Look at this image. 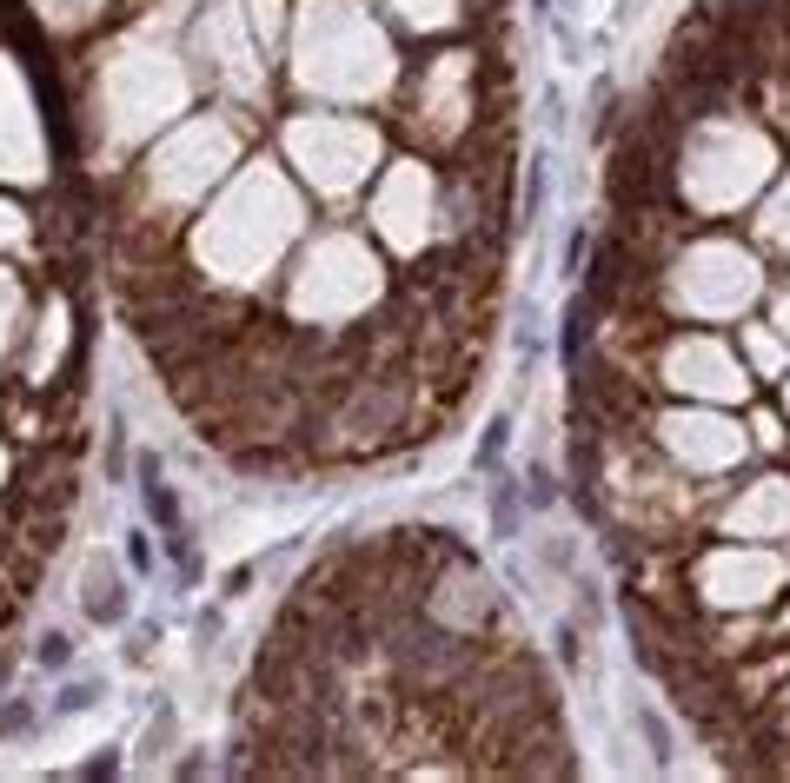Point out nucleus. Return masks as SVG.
Here are the masks:
<instances>
[{
    "label": "nucleus",
    "mask_w": 790,
    "mask_h": 783,
    "mask_svg": "<svg viewBox=\"0 0 790 783\" xmlns=\"http://www.w3.org/2000/svg\"><path fill=\"white\" fill-rule=\"evenodd\" d=\"M783 405H790V385H783Z\"/></svg>",
    "instance_id": "16"
},
{
    "label": "nucleus",
    "mask_w": 790,
    "mask_h": 783,
    "mask_svg": "<svg viewBox=\"0 0 790 783\" xmlns=\"http://www.w3.org/2000/svg\"><path fill=\"white\" fill-rule=\"evenodd\" d=\"M777 631H783V638H790V604H783V618H777Z\"/></svg>",
    "instance_id": "15"
},
{
    "label": "nucleus",
    "mask_w": 790,
    "mask_h": 783,
    "mask_svg": "<svg viewBox=\"0 0 790 783\" xmlns=\"http://www.w3.org/2000/svg\"><path fill=\"white\" fill-rule=\"evenodd\" d=\"M724 532L731 538H751V545H770V538H790V478H757L731 498L724 511Z\"/></svg>",
    "instance_id": "9"
},
{
    "label": "nucleus",
    "mask_w": 790,
    "mask_h": 783,
    "mask_svg": "<svg viewBox=\"0 0 790 783\" xmlns=\"http://www.w3.org/2000/svg\"><path fill=\"white\" fill-rule=\"evenodd\" d=\"M697 159H705V166H697V173L684 166V187L705 206H738L744 193L764 187V173H770L764 133H744V127H724V120H711L705 133H697Z\"/></svg>",
    "instance_id": "1"
},
{
    "label": "nucleus",
    "mask_w": 790,
    "mask_h": 783,
    "mask_svg": "<svg viewBox=\"0 0 790 783\" xmlns=\"http://www.w3.org/2000/svg\"><path fill=\"white\" fill-rule=\"evenodd\" d=\"M777 339H783V345H790V293H783V299H777Z\"/></svg>",
    "instance_id": "14"
},
{
    "label": "nucleus",
    "mask_w": 790,
    "mask_h": 783,
    "mask_svg": "<svg viewBox=\"0 0 790 783\" xmlns=\"http://www.w3.org/2000/svg\"><path fill=\"white\" fill-rule=\"evenodd\" d=\"M286 146H293V159L313 173L326 193L359 187V173H366V159H373V133H366V127H345V120H326V114H319V120H293Z\"/></svg>",
    "instance_id": "5"
},
{
    "label": "nucleus",
    "mask_w": 790,
    "mask_h": 783,
    "mask_svg": "<svg viewBox=\"0 0 790 783\" xmlns=\"http://www.w3.org/2000/svg\"><path fill=\"white\" fill-rule=\"evenodd\" d=\"M757 286H764V280H757V259H751L744 246L711 239V246H691L684 273H677V306L724 319V312H744V306L757 299Z\"/></svg>",
    "instance_id": "3"
},
{
    "label": "nucleus",
    "mask_w": 790,
    "mask_h": 783,
    "mask_svg": "<svg viewBox=\"0 0 790 783\" xmlns=\"http://www.w3.org/2000/svg\"><path fill=\"white\" fill-rule=\"evenodd\" d=\"M783 558L764 551V545H731V551H711L697 565V597L711 604V612H757V604L777 597L783 584Z\"/></svg>",
    "instance_id": "4"
},
{
    "label": "nucleus",
    "mask_w": 790,
    "mask_h": 783,
    "mask_svg": "<svg viewBox=\"0 0 790 783\" xmlns=\"http://www.w3.org/2000/svg\"><path fill=\"white\" fill-rule=\"evenodd\" d=\"M299 47H326V54H359V60H379V67H386V54H379V34H359L353 47L339 40V0H313V8H306V34H299ZM306 80L345 86V94H373V86H379L386 73H373V67H353V60H326V67H313Z\"/></svg>",
    "instance_id": "8"
},
{
    "label": "nucleus",
    "mask_w": 790,
    "mask_h": 783,
    "mask_svg": "<svg viewBox=\"0 0 790 783\" xmlns=\"http://www.w3.org/2000/svg\"><path fill=\"white\" fill-rule=\"evenodd\" d=\"M658 446L677 465H691V472H731L751 439H744V425H731L718 412H664L658 418Z\"/></svg>",
    "instance_id": "6"
},
{
    "label": "nucleus",
    "mask_w": 790,
    "mask_h": 783,
    "mask_svg": "<svg viewBox=\"0 0 790 783\" xmlns=\"http://www.w3.org/2000/svg\"><path fill=\"white\" fill-rule=\"evenodd\" d=\"M86 612H94V618H120V612H127L120 578H114L107 565H94V571H86Z\"/></svg>",
    "instance_id": "10"
},
{
    "label": "nucleus",
    "mask_w": 790,
    "mask_h": 783,
    "mask_svg": "<svg viewBox=\"0 0 790 783\" xmlns=\"http://www.w3.org/2000/svg\"><path fill=\"white\" fill-rule=\"evenodd\" d=\"M379 286V266L353 246V239H319L313 259H306V273L293 286V312L299 319H345V312H359Z\"/></svg>",
    "instance_id": "2"
},
{
    "label": "nucleus",
    "mask_w": 790,
    "mask_h": 783,
    "mask_svg": "<svg viewBox=\"0 0 790 783\" xmlns=\"http://www.w3.org/2000/svg\"><path fill=\"white\" fill-rule=\"evenodd\" d=\"M751 431H757V446H764V452H783V446H790V431H783V418H777V412H757V418H751Z\"/></svg>",
    "instance_id": "13"
},
{
    "label": "nucleus",
    "mask_w": 790,
    "mask_h": 783,
    "mask_svg": "<svg viewBox=\"0 0 790 783\" xmlns=\"http://www.w3.org/2000/svg\"><path fill=\"white\" fill-rule=\"evenodd\" d=\"M744 353H751V366H757L764 379H777V372H783V339H770L764 325H744Z\"/></svg>",
    "instance_id": "11"
},
{
    "label": "nucleus",
    "mask_w": 790,
    "mask_h": 783,
    "mask_svg": "<svg viewBox=\"0 0 790 783\" xmlns=\"http://www.w3.org/2000/svg\"><path fill=\"white\" fill-rule=\"evenodd\" d=\"M757 233L770 239V246H790V180L777 187V200L764 206V220H757Z\"/></svg>",
    "instance_id": "12"
},
{
    "label": "nucleus",
    "mask_w": 790,
    "mask_h": 783,
    "mask_svg": "<svg viewBox=\"0 0 790 783\" xmlns=\"http://www.w3.org/2000/svg\"><path fill=\"white\" fill-rule=\"evenodd\" d=\"M664 385L724 405V399H744V392H751V372L731 359V345H718V339H677L671 353H664Z\"/></svg>",
    "instance_id": "7"
}]
</instances>
